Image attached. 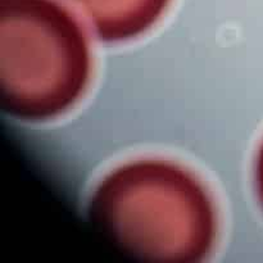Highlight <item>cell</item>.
I'll list each match as a JSON object with an SVG mask.
<instances>
[{"mask_svg": "<svg viewBox=\"0 0 263 263\" xmlns=\"http://www.w3.org/2000/svg\"><path fill=\"white\" fill-rule=\"evenodd\" d=\"M86 212L98 233L140 261L203 262L217 243L210 189L168 159H133L110 170L92 189Z\"/></svg>", "mask_w": 263, "mask_h": 263, "instance_id": "cell-1", "label": "cell"}, {"mask_svg": "<svg viewBox=\"0 0 263 263\" xmlns=\"http://www.w3.org/2000/svg\"><path fill=\"white\" fill-rule=\"evenodd\" d=\"M87 27L59 0H0V105L22 122L73 109L89 89Z\"/></svg>", "mask_w": 263, "mask_h": 263, "instance_id": "cell-2", "label": "cell"}, {"mask_svg": "<svg viewBox=\"0 0 263 263\" xmlns=\"http://www.w3.org/2000/svg\"><path fill=\"white\" fill-rule=\"evenodd\" d=\"M105 43H127L153 30L171 0H62Z\"/></svg>", "mask_w": 263, "mask_h": 263, "instance_id": "cell-3", "label": "cell"}, {"mask_svg": "<svg viewBox=\"0 0 263 263\" xmlns=\"http://www.w3.org/2000/svg\"><path fill=\"white\" fill-rule=\"evenodd\" d=\"M254 184H256L257 197L263 208V139L259 143L254 159Z\"/></svg>", "mask_w": 263, "mask_h": 263, "instance_id": "cell-4", "label": "cell"}]
</instances>
